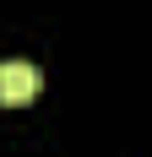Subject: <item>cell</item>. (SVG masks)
Here are the masks:
<instances>
[{"label": "cell", "mask_w": 152, "mask_h": 157, "mask_svg": "<svg viewBox=\"0 0 152 157\" xmlns=\"http://www.w3.org/2000/svg\"><path fill=\"white\" fill-rule=\"evenodd\" d=\"M38 87H44V71H38V65H27V60H6L0 65V103H6V109L33 103Z\"/></svg>", "instance_id": "1"}]
</instances>
